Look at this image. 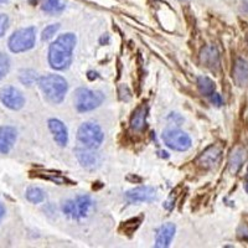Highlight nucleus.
Returning a JSON list of instances; mask_svg holds the SVG:
<instances>
[{
	"instance_id": "12",
	"label": "nucleus",
	"mask_w": 248,
	"mask_h": 248,
	"mask_svg": "<svg viewBox=\"0 0 248 248\" xmlns=\"http://www.w3.org/2000/svg\"><path fill=\"white\" fill-rule=\"evenodd\" d=\"M48 129H50L51 134L54 137V140L59 147H66L68 143V130L65 124L62 123L60 119L51 118L48 119Z\"/></svg>"
},
{
	"instance_id": "10",
	"label": "nucleus",
	"mask_w": 248,
	"mask_h": 248,
	"mask_svg": "<svg viewBox=\"0 0 248 248\" xmlns=\"http://www.w3.org/2000/svg\"><path fill=\"white\" fill-rule=\"evenodd\" d=\"M97 149H91V148L83 147V145H79L75 149V154H76L77 160L79 161L82 167L85 169L93 170L96 169L97 167H99L101 164V156H99L98 153L96 152Z\"/></svg>"
},
{
	"instance_id": "21",
	"label": "nucleus",
	"mask_w": 248,
	"mask_h": 248,
	"mask_svg": "<svg viewBox=\"0 0 248 248\" xmlns=\"http://www.w3.org/2000/svg\"><path fill=\"white\" fill-rule=\"evenodd\" d=\"M26 200L30 201L31 203H41L43 201H45L46 194L43 189L36 187V186H31L26 190Z\"/></svg>"
},
{
	"instance_id": "20",
	"label": "nucleus",
	"mask_w": 248,
	"mask_h": 248,
	"mask_svg": "<svg viewBox=\"0 0 248 248\" xmlns=\"http://www.w3.org/2000/svg\"><path fill=\"white\" fill-rule=\"evenodd\" d=\"M198 87L202 96L210 97L214 92H216V86L211 78L206 76H200L198 78Z\"/></svg>"
},
{
	"instance_id": "23",
	"label": "nucleus",
	"mask_w": 248,
	"mask_h": 248,
	"mask_svg": "<svg viewBox=\"0 0 248 248\" xmlns=\"http://www.w3.org/2000/svg\"><path fill=\"white\" fill-rule=\"evenodd\" d=\"M59 29L60 24H51V25L46 26L43 30V34H41V40H43V41H48V40H51L55 35H56Z\"/></svg>"
},
{
	"instance_id": "4",
	"label": "nucleus",
	"mask_w": 248,
	"mask_h": 248,
	"mask_svg": "<svg viewBox=\"0 0 248 248\" xmlns=\"http://www.w3.org/2000/svg\"><path fill=\"white\" fill-rule=\"evenodd\" d=\"M105 139V133L98 124L92 122H86L79 125L77 130V140L83 147L91 149H98Z\"/></svg>"
},
{
	"instance_id": "19",
	"label": "nucleus",
	"mask_w": 248,
	"mask_h": 248,
	"mask_svg": "<svg viewBox=\"0 0 248 248\" xmlns=\"http://www.w3.org/2000/svg\"><path fill=\"white\" fill-rule=\"evenodd\" d=\"M41 9L47 14H60L65 10V4L62 3L61 0H43Z\"/></svg>"
},
{
	"instance_id": "3",
	"label": "nucleus",
	"mask_w": 248,
	"mask_h": 248,
	"mask_svg": "<svg viewBox=\"0 0 248 248\" xmlns=\"http://www.w3.org/2000/svg\"><path fill=\"white\" fill-rule=\"evenodd\" d=\"M36 44V29L32 26L23 28L13 32L9 37L8 47L13 54H21L31 50Z\"/></svg>"
},
{
	"instance_id": "16",
	"label": "nucleus",
	"mask_w": 248,
	"mask_h": 248,
	"mask_svg": "<svg viewBox=\"0 0 248 248\" xmlns=\"http://www.w3.org/2000/svg\"><path fill=\"white\" fill-rule=\"evenodd\" d=\"M201 62L210 70H217L220 67V55L215 46H206L200 55Z\"/></svg>"
},
{
	"instance_id": "13",
	"label": "nucleus",
	"mask_w": 248,
	"mask_h": 248,
	"mask_svg": "<svg viewBox=\"0 0 248 248\" xmlns=\"http://www.w3.org/2000/svg\"><path fill=\"white\" fill-rule=\"evenodd\" d=\"M221 158H222V149L217 145H212L200 155L199 164L205 169H212L220 164Z\"/></svg>"
},
{
	"instance_id": "29",
	"label": "nucleus",
	"mask_w": 248,
	"mask_h": 248,
	"mask_svg": "<svg viewBox=\"0 0 248 248\" xmlns=\"http://www.w3.org/2000/svg\"><path fill=\"white\" fill-rule=\"evenodd\" d=\"M5 3H8V0H0V5H3Z\"/></svg>"
},
{
	"instance_id": "28",
	"label": "nucleus",
	"mask_w": 248,
	"mask_h": 248,
	"mask_svg": "<svg viewBox=\"0 0 248 248\" xmlns=\"http://www.w3.org/2000/svg\"><path fill=\"white\" fill-rule=\"evenodd\" d=\"M245 191L248 194V168H247V174L245 178Z\"/></svg>"
},
{
	"instance_id": "15",
	"label": "nucleus",
	"mask_w": 248,
	"mask_h": 248,
	"mask_svg": "<svg viewBox=\"0 0 248 248\" xmlns=\"http://www.w3.org/2000/svg\"><path fill=\"white\" fill-rule=\"evenodd\" d=\"M232 78L238 87H248V62L246 60H236L232 71Z\"/></svg>"
},
{
	"instance_id": "27",
	"label": "nucleus",
	"mask_w": 248,
	"mask_h": 248,
	"mask_svg": "<svg viewBox=\"0 0 248 248\" xmlns=\"http://www.w3.org/2000/svg\"><path fill=\"white\" fill-rule=\"evenodd\" d=\"M4 216H5V207H4L3 203L0 202V222L3 221Z\"/></svg>"
},
{
	"instance_id": "8",
	"label": "nucleus",
	"mask_w": 248,
	"mask_h": 248,
	"mask_svg": "<svg viewBox=\"0 0 248 248\" xmlns=\"http://www.w3.org/2000/svg\"><path fill=\"white\" fill-rule=\"evenodd\" d=\"M0 102L12 110H20L25 106V97L17 88L6 86L0 90Z\"/></svg>"
},
{
	"instance_id": "2",
	"label": "nucleus",
	"mask_w": 248,
	"mask_h": 248,
	"mask_svg": "<svg viewBox=\"0 0 248 248\" xmlns=\"http://www.w3.org/2000/svg\"><path fill=\"white\" fill-rule=\"evenodd\" d=\"M40 90L43 92L44 97L47 99L50 103L59 105L65 99L66 93H67L68 85L67 81L60 75H46L44 77H40L37 81Z\"/></svg>"
},
{
	"instance_id": "22",
	"label": "nucleus",
	"mask_w": 248,
	"mask_h": 248,
	"mask_svg": "<svg viewBox=\"0 0 248 248\" xmlns=\"http://www.w3.org/2000/svg\"><path fill=\"white\" fill-rule=\"evenodd\" d=\"M19 79L20 82L23 83L24 86H28V87H31L32 85H35L37 81H39V76H37L36 71L34 70H23L20 71L19 74Z\"/></svg>"
},
{
	"instance_id": "17",
	"label": "nucleus",
	"mask_w": 248,
	"mask_h": 248,
	"mask_svg": "<svg viewBox=\"0 0 248 248\" xmlns=\"http://www.w3.org/2000/svg\"><path fill=\"white\" fill-rule=\"evenodd\" d=\"M247 150L243 147H236L231 152L229 159V170L232 174H236L241 169L242 164L247 160Z\"/></svg>"
},
{
	"instance_id": "11",
	"label": "nucleus",
	"mask_w": 248,
	"mask_h": 248,
	"mask_svg": "<svg viewBox=\"0 0 248 248\" xmlns=\"http://www.w3.org/2000/svg\"><path fill=\"white\" fill-rule=\"evenodd\" d=\"M17 139V130L12 125L0 127V154H9Z\"/></svg>"
},
{
	"instance_id": "7",
	"label": "nucleus",
	"mask_w": 248,
	"mask_h": 248,
	"mask_svg": "<svg viewBox=\"0 0 248 248\" xmlns=\"http://www.w3.org/2000/svg\"><path fill=\"white\" fill-rule=\"evenodd\" d=\"M164 144L175 152H186L191 148V138L187 133L176 128H168L161 134Z\"/></svg>"
},
{
	"instance_id": "1",
	"label": "nucleus",
	"mask_w": 248,
	"mask_h": 248,
	"mask_svg": "<svg viewBox=\"0 0 248 248\" xmlns=\"http://www.w3.org/2000/svg\"><path fill=\"white\" fill-rule=\"evenodd\" d=\"M76 35L72 32L62 34L48 47V63L54 70H67L74 59V48L76 46Z\"/></svg>"
},
{
	"instance_id": "25",
	"label": "nucleus",
	"mask_w": 248,
	"mask_h": 248,
	"mask_svg": "<svg viewBox=\"0 0 248 248\" xmlns=\"http://www.w3.org/2000/svg\"><path fill=\"white\" fill-rule=\"evenodd\" d=\"M9 28V17L6 14H0V39L5 35Z\"/></svg>"
},
{
	"instance_id": "5",
	"label": "nucleus",
	"mask_w": 248,
	"mask_h": 248,
	"mask_svg": "<svg viewBox=\"0 0 248 248\" xmlns=\"http://www.w3.org/2000/svg\"><path fill=\"white\" fill-rule=\"evenodd\" d=\"M93 207V201L88 195H81L76 199L67 200L62 203V212L72 220H83L88 216Z\"/></svg>"
},
{
	"instance_id": "24",
	"label": "nucleus",
	"mask_w": 248,
	"mask_h": 248,
	"mask_svg": "<svg viewBox=\"0 0 248 248\" xmlns=\"http://www.w3.org/2000/svg\"><path fill=\"white\" fill-rule=\"evenodd\" d=\"M10 70V60L5 54L0 52V81L8 75Z\"/></svg>"
},
{
	"instance_id": "14",
	"label": "nucleus",
	"mask_w": 248,
	"mask_h": 248,
	"mask_svg": "<svg viewBox=\"0 0 248 248\" xmlns=\"http://www.w3.org/2000/svg\"><path fill=\"white\" fill-rule=\"evenodd\" d=\"M176 232V226L171 222L164 223L160 229L156 232L155 237V247L158 248H167L169 247L170 243L172 242V238Z\"/></svg>"
},
{
	"instance_id": "26",
	"label": "nucleus",
	"mask_w": 248,
	"mask_h": 248,
	"mask_svg": "<svg viewBox=\"0 0 248 248\" xmlns=\"http://www.w3.org/2000/svg\"><path fill=\"white\" fill-rule=\"evenodd\" d=\"M210 99H211L212 103H214L215 106H217V107H220V106L223 105L222 97H221V94H218V93L216 92L212 93L211 96H210Z\"/></svg>"
},
{
	"instance_id": "9",
	"label": "nucleus",
	"mask_w": 248,
	"mask_h": 248,
	"mask_svg": "<svg viewBox=\"0 0 248 248\" xmlns=\"http://www.w3.org/2000/svg\"><path fill=\"white\" fill-rule=\"evenodd\" d=\"M158 198V191L153 186H139L125 194V200L129 203L153 202Z\"/></svg>"
},
{
	"instance_id": "6",
	"label": "nucleus",
	"mask_w": 248,
	"mask_h": 248,
	"mask_svg": "<svg viewBox=\"0 0 248 248\" xmlns=\"http://www.w3.org/2000/svg\"><path fill=\"white\" fill-rule=\"evenodd\" d=\"M105 101V94L101 91L90 88H78L75 94V107L79 113L91 112L96 109Z\"/></svg>"
},
{
	"instance_id": "18",
	"label": "nucleus",
	"mask_w": 248,
	"mask_h": 248,
	"mask_svg": "<svg viewBox=\"0 0 248 248\" xmlns=\"http://www.w3.org/2000/svg\"><path fill=\"white\" fill-rule=\"evenodd\" d=\"M148 116V107L147 106H140L137 108L133 113L132 118H130V128L136 132H140L145 127Z\"/></svg>"
}]
</instances>
